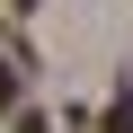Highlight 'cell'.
<instances>
[{"mask_svg": "<svg viewBox=\"0 0 133 133\" xmlns=\"http://www.w3.org/2000/svg\"><path fill=\"white\" fill-rule=\"evenodd\" d=\"M9 9H36V0H9Z\"/></svg>", "mask_w": 133, "mask_h": 133, "instance_id": "3", "label": "cell"}, {"mask_svg": "<svg viewBox=\"0 0 133 133\" xmlns=\"http://www.w3.org/2000/svg\"><path fill=\"white\" fill-rule=\"evenodd\" d=\"M0 115H18V71L0 62Z\"/></svg>", "mask_w": 133, "mask_h": 133, "instance_id": "2", "label": "cell"}, {"mask_svg": "<svg viewBox=\"0 0 133 133\" xmlns=\"http://www.w3.org/2000/svg\"><path fill=\"white\" fill-rule=\"evenodd\" d=\"M98 133H133V80H124V89H115V107H107V115H98Z\"/></svg>", "mask_w": 133, "mask_h": 133, "instance_id": "1", "label": "cell"}]
</instances>
